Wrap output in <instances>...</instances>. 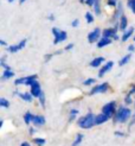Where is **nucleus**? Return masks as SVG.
<instances>
[{
  "label": "nucleus",
  "instance_id": "f257e3e1",
  "mask_svg": "<svg viewBox=\"0 0 135 146\" xmlns=\"http://www.w3.org/2000/svg\"><path fill=\"white\" fill-rule=\"evenodd\" d=\"M132 118V111L129 108H127V107H120L115 115L113 116V121L114 123H116V122H121V123H124L127 122L128 120H129Z\"/></svg>",
  "mask_w": 135,
  "mask_h": 146
},
{
  "label": "nucleus",
  "instance_id": "f03ea898",
  "mask_svg": "<svg viewBox=\"0 0 135 146\" xmlns=\"http://www.w3.org/2000/svg\"><path fill=\"white\" fill-rule=\"evenodd\" d=\"M95 116L96 115H94L92 113H88L87 115L80 118L77 121L78 127H81L83 129H90L91 127H94L95 126Z\"/></svg>",
  "mask_w": 135,
  "mask_h": 146
},
{
  "label": "nucleus",
  "instance_id": "7ed1b4c3",
  "mask_svg": "<svg viewBox=\"0 0 135 146\" xmlns=\"http://www.w3.org/2000/svg\"><path fill=\"white\" fill-rule=\"evenodd\" d=\"M102 113L107 114L109 118H113V116L115 115V113H116V102L115 101H111V102L105 104L102 107Z\"/></svg>",
  "mask_w": 135,
  "mask_h": 146
},
{
  "label": "nucleus",
  "instance_id": "20e7f679",
  "mask_svg": "<svg viewBox=\"0 0 135 146\" xmlns=\"http://www.w3.org/2000/svg\"><path fill=\"white\" fill-rule=\"evenodd\" d=\"M52 33L55 36V40H53V44H58L61 42H64L68 37V33L65 31H61L59 29L53 27L52 29Z\"/></svg>",
  "mask_w": 135,
  "mask_h": 146
},
{
  "label": "nucleus",
  "instance_id": "39448f33",
  "mask_svg": "<svg viewBox=\"0 0 135 146\" xmlns=\"http://www.w3.org/2000/svg\"><path fill=\"white\" fill-rule=\"evenodd\" d=\"M108 89H109V84L107 83V82H104V83H102V84L95 86L94 88L90 90L89 94H90V95H94V94H101V93H105Z\"/></svg>",
  "mask_w": 135,
  "mask_h": 146
},
{
  "label": "nucleus",
  "instance_id": "423d86ee",
  "mask_svg": "<svg viewBox=\"0 0 135 146\" xmlns=\"http://www.w3.org/2000/svg\"><path fill=\"white\" fill-rule=\"evenodd\" d=\"M26 39H23V40H20L18 44H16V45H11V46H9L7 48V51L9 52H11V54H14V52H18L19 50H21V49H24L25 48V45H26Z\"/></svg>",
  "mask_w": 135,
  "mask_h": 146
},
{
  "label": "nucleus",
  "instance_id": "0eeeda50",
  "mask_svg": "<svg viewBox=\"0 0 135 146\" xmlns=\"http://www.w3.org/2000/svg\"><path fill=\"white\" fill-rule=\"evenodd\" d=\"M99 36H101V30H99L98 27H96L94 31H91V32L88 35V40H89V43L98 42V40H99Z\"/></svg>",
  "mask_w": 135,
  "mask_h": 146
},
{
  "label": "nucleus",
  "instance_id": "6e6552de",
  "mask_svg": "<svg viewBox=\"0 0 135 146\" xmlns=\"http://www.w3.org/2000/svg\"><path fill=\"white\" fill-rule=\"evenodd\" d=\"M32 95H33V98H39L40 95H41V88H40V84H39V82L38 81H36L32 86H31V92H30Z\"/></svg>",
  "mask_w": 135,
  "mask_h": 146
},
{
  "label": "nucleus",
  "instance_id": "1a4fd4ad",
  "mask_svg": "<svg viewBox=\"0 0 135 146\" xmlns=\"http://www.w3.org/2000/svg\"><path fill=\"white\" fill-rule=\"evenodd\" d=\"M114 67V62H111V61H109V62H107L103 67L99 69V71H98V77H103L107 72H108L111 68Z\"/></svg>",
  "mask_w": 135,
  "mask_h": 146
},
{
  "label": "nucleus",
  "instance_id": "9d476101",
  "mask_svg": "<svg viewBox=\"0 0 135 146\" xmlns=\"http://www.w3.org/2000/svg\"><path fill=\"white\" fill-rule=\"evenodd\" d=\"M110 118L107 114H104V113H101V114H97L96 116H95V125H102V123H104V122H107Z\"/></svg>",
  "mask_w": 135,
  "mask_h": 146
},
{
  "label": "nucleus",
  "instance_id": "9b49d317",
  "mask_svg": "<svg viewBox=\"0 0 135 146\" xmlns=\"http://www.w3.org/2000/svg\"><path fill=\"white\" fill-rule=\"evenodd\" d=\"M103 37L117 39L119 37H117V35H116V29H105V30H103Z\"/></svg>",
  "mask_w": 135,
  "mask_h": 146
},
{
  "label": "nucleus",
  "instance_id": "f8f14e48",
  "mask_svg": "<svg viewBox=\"0 0 135 146\" xmlns=\"http://www.w3.org/2000/svg\"><path fill=\"white\" fill-rule=\"evenodd\" d=\"M45 122H46V120H45V118L43 115H34V118H33V121H32V123L34 126H43V125H45Z\"/></svg>",
  "mask_w": 135,
  "mask_h": 146
},
{
  "label": "nucleus",
  "instance_id": "ddd939ff",
  "mask_svg": "<svg viewBox=\"0 0 135 146\" xmlns=\"http://www.w3.org/2000/svg\"><path fill=\"white\" fill-rule=\"evenodd\" d=\"M111 43V38H108V37H102L101 39H99L98 42H97V46L99 48V49H102V48H104V46H107V45H109Z\"/></svg>",
  "mask_w": 135,
  "mask_h": 146
},
{
  "label": "nucleus",
  "instance_id": "4468645a",
  "mask_svg": "<svg viewBox=\"0 0 135 146\" xmlns=\"http://www.w3.org/2000/svg\"><path fill=\"white\" fill-rule=\"evenodd\" d=\"M103 62H104V58H103V57H96V58H94V60L90 62V67L97 68V67H99V65H101Z\"/></svg>",
  "mask_w": 135,
  "mask_h": 146
},
{
  "label": "nucleus",
  "instance_id": "2eb2a0df",
  "mask_svg": "<svg viewBox=\"0 0 135 146\" xmlns=\"http://www.w3.org/2000/svg\"><path fill=\"white\" fill-rule=\"evenodd\" d=\"M18 95L21 100H24L26 102H32V100H33V95L31 93H19Z\"/></svg>",
  "mask_w": 135,
  "mask_h": 146
},
{
  "label": "nucleus",
  "instance_id": "dca6fc26",
  "mask_svg": "<svg viewBox=\"0 0 135 146\" xmlns=\"http://www.w3.org/2000/svg\"><path fill=\"white\" fill-rule=\"evenodd\" d=\"M127 24H128V20H127V18H126V16H121V18H120V24H119V27H120V30H122V31H124L126 29H127Z\"/></svg>",
  "mask_w": 135,
  "mask_h": 146
},
{
  "label": "nucleus",
  "instance_id": "f3484780",
  "mask_svg": "<svg viewBox=\"0 0 135 146\" xmlns=\"http://www.w3.org/2000/svg\"><path fill=\"white\" fill-rule=\"evenodd\" d=\"M33 118H34V115L31 112H26L24 114V122L26 123V125H30V123L33 121Z\"/></svg>",
  "mask_w": 135,
  "mask_h": 146
},
{
  "label": "nucleus",
  "instance_id": "a211bd4d",
  "mask_svg": "<svg viewBox=\"0 0 135 146\" xmlns=\"http://www.w3.org/2000/svg\"><path fill=\"white\" fill-rule=\"evenodd\" d=\"M14 76V72L11 70V69H5V71L3 72V76H1V80L3 81H5V80H9L11 77Z\"/></svg>",
  "mask_w": 135,
  "mask_h": 146
},
{
  "label": "nucleus",
  "instance_id": "6ab92c4d",
  "mask_svg": "<svg viewBox=\"0 0 135 146\" xmlns=\"http://www.w3.org/2000/svg\"><path fill=\"white\" fill-rule=\"evenodd\" d=\"M83 139H84V135L82 133L76 134V138H75V140H74V143H72V145H71V146H80L82 144Z\"/></svg>",
  "mask_w": 135,
  "mask_h": 146
},
{
  "label": "nucleus",
  "instance_id": "aec40b11",
  "mask_svg": "<svg viewBox=\"0 0 135 146\" xmlns=\"http://www.w3.org/2000/svg\"><path fill=\"white\" fill-rule=\"evenodd\" d=\"M133 32H134V27H130L129 30H127L126 32H123V35H122V42H126V40H128L130 38V36L133 35Z\"/></svg>",
  "mask_w": 135,
  "mask_h": 146
},
{
  "label": "nucleus",
  "instance_id": "412c9836",
  "mask_svg": "<svg viewBox=\"0 0 135 146\" xmlns=\"http://www.w3.org/2000/svg\"><path fill=\"white\" fill-rule=\"evenodd\" d=\"M36 81H37V75H31V76H26V81H25V86H32Z\"/></svg>",
  "mask_w": 135,
  "mask_h": 146
},
{
  "label": "nucleus",
  "instance_id": "4be33fe9",
  "mask_svg": "<svg viewBox=\"0 0 135 146\" xmlns=\"http://www.w3.org/2000/svg\"><path fill=\"white\" fill-rule=\"evenodd\" d=\"M77 115H78V109H76V108L71 109L70 113H69V121H70V122L75 121L76 118H77Z\"/></svg>",
  "mask_w": 135,
  "mask_h": 146
},
{
  "label": "nucleus",
  "instance_id": "5701e85b",
  "mask_svg": "<svg viewBox=\"0 0 135 146\" xmlns=\"http://www.w3.org/2000/svg\"><path fill=\"white\" fill-rule=\"evenodd\" d=\"M33 143L37 145V146H44L46 144V140L44 139V138H34Z\"/></svg>",
  "mask_w": 135,
  "mask_h": 146
},
{
  "label": "nucleus",
  "instance_id": "b1692460",
  "mask_svg": "<svg viewBox=\"0 0 135 146\" xmlns=\"http://www.w3.org/2000/svg\"><path fill=\"white\" fill-rule=\"evenodd\" d=\"M130 57H132V55L129 54V55H126L123 58H121L120 60V62H119V64H120V67H122V65H124V64H127L128 62H129V60H130Z\"/></svg>",
  "mask_w": 135,
  "mask_h": 146
},
{
  "label": "nucleus",
  "instance_id": "393cba45",
  "mask_svg": "<svg viewBox=\"0 0 135 146\" xmlns=\"http://www.w3.org/2000/svg\"><path fill=\"white\" fill-rule=\"evenodd\" d=\"M0 106H1L3 108H9L10 107V101L6 100L5 98H1L0 99Z\"/></svg>",
  "mask_w": 135,
  "mask_h": 146
},
{
  "label": "nucleus",
  "instance_id": "a878e982",
  "mask_svg": "<svg viewBox=\"0 0 135 146\" xmlns=\"http://www.w3.org/2000/svg\"><path fill=\"white\" fill-rule=\"evenodd\" d=\"M38 100H39L40 106H41L43 108H45V95H44V93H41V95L38 98Z\"/></svg>",
  "mask_w": 135,
  "mask_h": 146
},
{
  "label": "nucleus",
  "instance_id": "bb28decb",
  "mask_svg": "<svg viewBox=\"0 0 135 146\" xmlns=\"http://www.w3.org/2000/svg\"><path fill=\"white\" fill-rule=\"evenodd\" d=\"M25 81H26V77H20V78H17L16 81H14V84H16V86L25 84Z\"/></svg>",
  "mask_w": 135,
  "mask_h": 146
},
{
  "label": "nucleus",
  "instance_id": "cd10ccee",
  "mask_svg": "<svg viewBox=\"0 0 135 146\" xmlns=\"http://www.w3.org/2000/svg\"><path fill=\"white\" fill-rule=\"evenodd\" d=\"M96 82V80L95 78H87L85 81L83 82V84L84 86H91V84H94Z\"/></svg>",
  "mask_w": 135,
  "mask_h": 146
},
{
  "label": "nucleus",
  "instance_id": "c85d7f7f",
  "mask_svg": "<svg viewBox=\"0 0 135 146\" xmlns=\"http://www.w3.org/2000/svg\"><path fill=\"white\" fill-rule=\"evenodd\" d=\"M94 9H95V13L99 14L101 13V10H99V0H96L95 4H94Z\"/></svg>",
  "mask_w": 135,
  "mask_h": 146
},
{
  "label": "nucleus",
  "instance_id": "c756f323",
  "mask_svg": "<svg viewBox=\"0 0 135 146\" xmlns=\"http://www.w3.org/2000/svg\"><path fill=\"white\" fill-rule=\"evenodd\" d=\"M85 19H87L88 23H92V21H94V17H92V14L90 12L85 13Z\"/></svg>",
  "mask_w": 135,
  "mask_h": 146
},
{
  "label": "nucleus",
  "instance_id": "7c9ffc66",
  "mask_svg": "<svg viewBox=\"0 0 135 146\" xmlns=\"http://www.w3.org/2000/svg\"><path fill=\"white\" fill-rule=\"evenodd\" d=\"M128 6H129L130 10L135 13V0H128Z\"/></svg>",
  "mask_w": 135,
  "mask_h": 146
},
{
  "label": "nucleus",
  "instance_id": "2f4dec72",
  "mask_svg": "<svg viewBox=\"0 0 135 146\" xmlns=\"http://www.w3.org/2000/svg\"><path fill=\"white\" fill-rule=\"evenodd\" d=\"M124 102H126V105H130V104H133V100H132V95H130V94H128V95L126 96Z\"/></svg>",
  "mask_w": 135,
  "mask_h": 146
},
{
  "label": "nucleus",
  "instance_id": "473e14b6",
  "mask_svg": "<svg viewBox=\"0 0 135 146\" xmlns=\"http://www.w3.org/2000/svg\"><path fill=\"white\" fill-rule=\"evenodd\" d=\"M114 134H115L116 137H124V135H126L123 132H120V131H116V132L114 133Z\"/></svg>",
  "mask_w": 135,
  "mask_h": 146
},
{
  "label": "nucleus",
  "instance_id": "72a5a7b5",
  "mask_svg": "<svg viewBox=\"0 0 135 146\" xmlns=\"http://www.w3.org/2000/svg\"><path fill=\"white\" fill-rule=\"evenodd\" d=\"M133 125H135V114L133 115V118H132V120H130V122H129V128H130Z\"/></svg>",
  "mask_w": 135,
  "mask_h": 146
},
{
  "label": "nucleus",
  "instance_id": "f704fd0d",
  "mask_svg": "<svg viewBox=\"0 0 135 146\" xmlns=\"http://www.w3.org/2000/svg\"><path fill=\"white\" fill-rule=\"evenodd\" d=\"M108 5L109 6H115L116 5V0H108Z\"/></svg>",
  "mask_w": 135,
  "mask_h": 146
},
{
  "label": "nucleus",
  "instance_id": "c9c22d12",
  "mask_svg": "<svg viewBox=\"0 0 135 146\" xmlns=\"http://www.w3.org/2000/svg\"><path fill=\"white\" fill-rule=\"evenodd\" d=\"M78 24H80V20H78V19H75V20L72 21V24H71V25H72L74 27H76V26H78Z\"/></svg>",
  "mask_w": 135,
  "mask_h": 146
},
{
  "label": "nucleus",
  "instance_id": "e433bc0d",
  "mask_svg": "<svg viewBox=\"0 0 135 146\" xmlns=\"http://www.w3.org/2000/svg\"><path fill=\"white\" fill-rule=\"evenodd\" d=\"M95 1H96V0H87V4H88L89 6H92V5L95 4Z\"/></svg>",
  "mask_w": 135,
  "mask_h": 146
},
{
  "label": "nucleus",
  "instance_id": "4c0bfd02",
  "mask_svg": "<svg viewBox=\"0 0 135 146\" xmlns=\"http://www.w3.org/2000/svg\"><path fill=\"white\" fill-rule=\"evenodd\" d=\"M72 48H74V44L71 43V44H69V45H67V46H65V50H71Z\"/></svg>",
  "mask_w": 135,
  "mask_h": 146
},
{
  "label": "nucleus",
  "instance_id": "58836bf2",
  "mask_svg": "<svg viewBox=\"0 0 135 146\" xmlns=\"http://www.w3.org/2000/svg\"><path fill=\"white\" fill-rule=\"evenodd\" d=\"M128 50H129L130 52H134V51H135V48H134V45H129V46H128Z\"/></svg>",
  "mask_w": 135,
  "mask_h": 146
},
{
  "label": "nucleus",
  "instance_id": "ea45409f",
  "mask_svg": "<svg viewBox=\"0 0 135 146\" xmlns=\"http://www.w3.org/2000/svg\"><path fill=\"white\" fill-rule=\"evenodd\" d=\"M129 94H130V95H133V94H135V86H133V88L130 89V92H129Z\"/></svg>",
  "mask_w": 135,
  "mask_h": 146
},
{
  "label": "nucleus",
  "instance_id": "a19ab883",
  "mask_svg": "<svg viewBox=\"0 0 135 146\" xmlns=\"http://www.w3.org/2000/svg\"><path fill=\"white\" fill-rule=\"evenodd\" d=\"M34 132H36V129L33 127H30V134H34Z\"/></svg>",
  "mask_w": 135,
  "mask_h": 146
},
{
  "label": "nucleus",
  "instance_id": "79ce46f5",
  "mask_svg": "<svg viewBox=\"0 0 135 146\" xmlns=\"http://www.w3.org/2000/svg\"><path fill=\"white\" fill-rule=\"evenodd\" d=\"M20 146H31V145L28 144L27 141H24V143H21V145H20Z\"/></svg>",
  "mask_w": 135,
  "mask_h": 146
},
{
  "label": "nucleus",
  "instance_id": "37998d69",
  "mask_svg": "<svg viewBox=\"0 0 135 146\" xmlns=\"http://www.w3.org/2000/svg\"><path fill=\"white\" fill-rule=\"evenodd\" d=\"M0 44H1V45H3V46H6V42H5V40H3V39H1V40H0Z\"/></svg>",
  "mask_w": 135,
  "mask_h": 146
},
{
  "label": "nucleus",
  "instance_id": "c03bdc74",
  "mask_svg": "<svg viewBox=\"0 0 135 146\" xmlns=\"http://www.w3.org/2000/svg\"><path fill=\"white\" fill-rule=\"evenodd\" d=\"M3 125H4V120H0V127H3Z\"/></svg>",
  "mask_w": 135,
  "mask_h": 146
},
{
  "label": "nucleus",
  "instance_id": "a18cd8bd",
  "mask_svg": "<svg viewBox=\"0 0 135 146\" xmlns=\"http://www.w3.org/2000/svg\"><path fill=\"white\" fill-rule=\"evenodd\" d=\"M25 1V0H20V3H24Z\"/></svg>",
  "mask_w": 135,
  "mask_h": 146
},
{
  "label": "nucleus",
  "instance_id": "49530a36",
  "mask_svg": "<svg viewBox=\"0 0 135 146\" xmlns=\"http://www.w3.org/2000/svg\"><path fill=\"white\" fill-rule=\"evenodd\" d=\"M9 1H10V3H12V1H13V0H9Z\"/></svg>",
  "mask_w": 135,
  "mask_h": 146
},
{
  "label": "nucleus",
  "instance_id": "de8ad7c7",
  "mask_svg": "<svg viewBox=\"0 0 135 146\" xmlns=\"http://www.w3.org/2000/svg\"><path fill=\"white\" fill-rule=\"evenodd\" d=\"M81 1H82V3H83V1H84V0H81Z\"/></svg>",
  "mask_w": 135,
  "mask_h": 146
},
{
  "label": "nucleus",
  "instance_id": "09e8293b",
  "mask_svg": "<svg viewBox=\"0 0 135 146\" xmlns=\"http://www.w3.org/2000/svg\"><path fill=\"white\" fill-rule=\"evenodd\" d=\"M134 40H135V37H134Z\"/></svg>",
  "mask_w": 135,
  "mask_h": 146
}]
</instances>
